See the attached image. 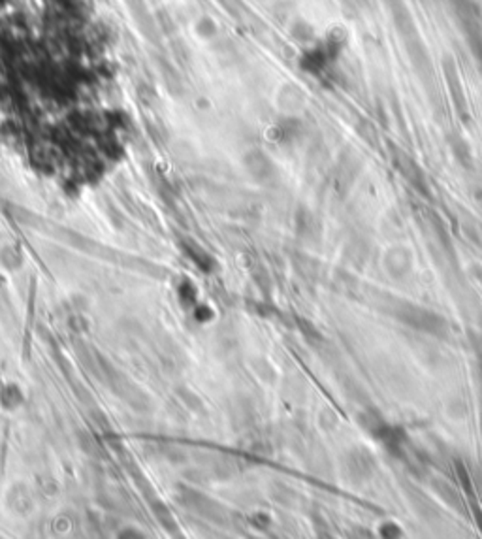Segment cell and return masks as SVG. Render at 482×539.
Segmentation results:
<instances>
[{
    "instance_id": "obj_2",
    "label": "cell",
    "mask_w": 482,
    "mask_h": 539,
    "mask_svg": "<svg viewBox=\"0 0 482 539\" xmlns=\"http://www.w3.org/2000/svg\"><path fill=\"white\" fill-rule=\"evenodd\" d=\"M405 49H407L409 63H411V66H413L418 74H422V72L432 68V59H429L428 48L424 46L422 40L418 38V36L405 40Z\"/></svg>"
},
{
    "instance_id": "obj_1",
    "label": "cell",
    "mask_w": 482,
    "mask_h": 539,
    "mask_svg": "<svg viewBox=\"0 0 482 539\" xmlns=\"http://www.w3.org/2000/svg\"><path fill=\"white\" fill-rule=\"evenodd\" d=\"M400 321L409 326H413L414 330L426 332V334H441L445 330V321L439 317L437 313L429 311L420 306H413V304H405L400 311H397Z\"/></svg>"
}]
</instances>
